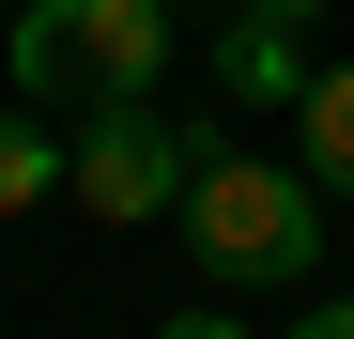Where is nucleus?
<instances>
[{
	"instance_id": "6",
	"label": "nucleus",
	"mask_w": 354,
	"mask_h": 339,
	"mask_svg": "<svg viewBox=\"0 0 354 339\" xmlns=\"http://www.w3.org/2000/svg\"><path fill=\"white\" fill-rule=\"evenodd\" d=\"M46 185H77V124H31V93L0 108V216H31Z\"/></svg>"
},
{
	"instance_id": "1",
	"label": "nucleus",
	"mask_w": 354,
	"mask_h": 339,
	"mask_svg": "<svg viewBox=\"0 0 354 339\" xmlns=\"http://www.w3.org/2000/svg\"><path fill=\"white\" fill-rule=\"evenodd\" d=\"M185 262L216 277V293L308 277V262H324V185H308L292 154H231V139H201V170H185Z\"/></svg>"
},
{
	"instance_id": "8",
	"label": "nucleus",
	"mask_w": 354,
	"mask_h": 339,
	"mask_svg": "<svg viewBox=\"0 0 354 339\" xmlns=\"http://www.w3.org/2000/svg\"><path fill=\"white\" fill-rule=\"evenodd\" d=\"M292 339H354V293H324V309H308V324H292Z\"/></svg>"
},
{
	"instance_id": "9",
	"label": "nucleus",
	"mask_w": 354,
	"mask_h": 339,
	"mask_svg": "<svg viewBox=\"0 0 354 339\" xmlns=\"http://www.w3.org/2000/svg\"><path fill=\"white\" fill-rule=\"evenodd\" d=\"M247 16H277V31H308V16H324V0H247Z\"/></svg>"
},
{
	"instance_id": "2",
	"label": "nucleus",
	"mask_w": 354,
	"mask_h": 339,
	"mask_svg": "<svg viewBox=\"0 0 354 339\" xmlns=\"http://www.w3.org/2000/svg\"><path fill=\"white\" fill-rule=\"evenodd\" d=\"M169 77V0H16V93L93 124Z\"/></svg>"
},
{
	"instance_id": "3",
	"label": "nucleus",
	"mask_w": 354,
	"mask_h": 339,
	"mask_svg": "<svg viewBox=\"0 0 354 339\" xmlns=\"http://www.w3.org/2000/svg\"><path fill=\"white\" fill-rule=\"evenodd\" d=\"M185 170H201V139H185V124H154V93L77 124V201L108 216V232H139V216H185Z\"/></svg>"
},
{
	"instance_id": "7",
	"label": "nucleus",
	"mask_w": 354,
	"mask_h": 339,
	"mask_svg": "<svg viewBox=\"0 0 354 339\" xmlns=\"http://www.w3.org/2000/svg\"><path fill=\"white\" fill-rule=\"evenodd\" d=\"M154 339H247V324H231V309H169Z\"/></svg>"
},
{
	"instance_id": "4",
	"label": "nucleus",
	"mask_w": 354,
	"mask_h": 339,
	"mask_svg": "<svg viewBox=\"0 0 354 339\" xmlns=\"http://www.w3.org/2000/svg\"><path fill=\"white\" fill-rule=\"evenodd\" d=\"M216 77L247 93V108H277V124H292L324 62H308V31H277V16H231V46H216Z\"/></svg>"
},
{
	"instance_id": "5",
	"label": "nucleus",
	"mask_w": 354,
	"mask_h": 339,
	"mask_svg": "<svg viewBox=\"0 0 354 339\" xmlns=\"http://www.w3.org/2000/svg\"><path fill=\"white\" fill-rule=\"evenodd\" d=\"M292 170H308L324 201H354V62L308 77V108H292Z\"/></svg>"
}]
</instances>
